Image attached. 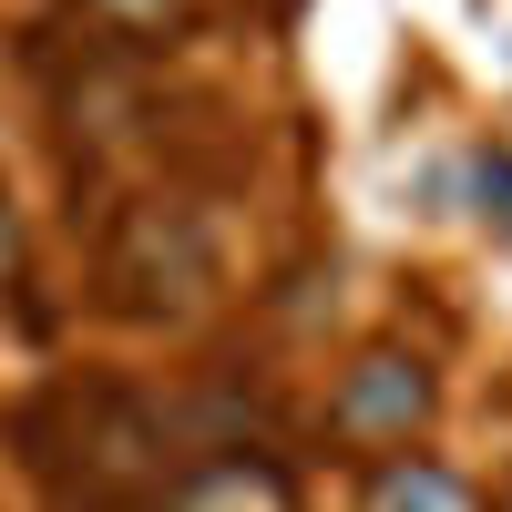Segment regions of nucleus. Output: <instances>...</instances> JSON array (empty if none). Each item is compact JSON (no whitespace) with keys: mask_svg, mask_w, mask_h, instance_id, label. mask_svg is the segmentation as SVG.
Instances as JSON below:
<instances>
[{"mask_svg":"<svg viewBox=\"0 0 512 512\" xmlns=\"http://www.w3.org/2000/svg\"><path fill=\"white\" fill-rule=\"evenodd\" d=\"M482 185H492V195H512V164H492V175H482ZM502 216H512V205H502Z\"/></svg>","mask_w":512,"mask_h":512,"instance_id":"nucleus-3","label":"nucleus"},{"mask_svg":"<svg viewBox=\"0 0 512 512\" xmlns=\"http://www.w3.org/2000/svg\"><path fill=\"white\" fill-rule=\"evenodd\" d=\"M420 410H431V379L410 359H359V379L338 390V431L349 441H410Z\"/></svg>","mask_w":512,"mask_h":512,"instance_id":"nucleus-1","label":"nucleus"},{"mask_svg":"<svg viewBox=\"0 0 512 512\" xmlns=\"http://www.w3.org/2000/svg\"><path fill=\"white\" fill-rule=\"evenodd\" d=\"M369 512H472V492H461V472H441V461H379L369 482Z\"/></svg>","mask_w":512,"mask_h":512,"instance_id":"nucleus-2","label":"nucleus"},{"mask_svg":"<svg viewBox=\"0 0 512 512\" xmlns=\"http://www.w3.org/2000/svg\"><path fill=\"white\" fill-rule=\"evenodd\" d=\"M502 512H512V492H502Z\"/></svg>","mask_w":512,"mask_h":512,"instance_id":"nucleus-4","label":"nucleus"}]
</instances>
